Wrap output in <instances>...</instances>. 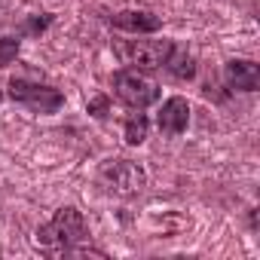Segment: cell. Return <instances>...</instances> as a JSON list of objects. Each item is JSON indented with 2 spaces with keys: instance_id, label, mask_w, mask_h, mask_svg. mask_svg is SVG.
<instances>
[{
  "instance_id": "cell-1",
  "label": "cell",
  "mask_w": 260,
  "mask_h": 260,
  "mask_svg": "<svg viewBox=\"0 0 260 260\" xmlns=\"http://www.w3.org/2000/svg\"><path fill=\"white\" fill-rule=\"evenodd\" d=\"M89 239V226L83 220V214L77 208H61L46 226L37 230V248L43 254H52V257H61V254H101V251H86V248H77L80 242Z\"/></svg>"
},
{
  "instance_id": "cell-2",
  "label": "cell",
  "mask_w": 260,
  "mask_h": 260,
  "mask_svg": "<svg viewBox=\"0 0 260 260\" xmlns=\"http://www.w3.org/2000/svg\"><path fill=\"white\" fill-rule=\"evenodd\" d=\"M113 95L132 110H144L159 98V86L153 80H147L141 71L125 68L119 74H113Z\"/></svg>"
},
{
  "instance_id": "cell-3",
  "label": "cell",
  "mask_w": 260,
  "mask_h": 260,
  "mask_svg": "<svg viewBox=\"0 0 260 260\" xmlns=\"http://www.w3.org/2000/svg\"><path fill=\"white\" fill-rule=\"evenodd\" d=\"M144 172L132 159H110L98 169V184L113 196H138L144 190Z\"/></svg>"
},
{
  "instance_id": "cell-4",
  "label": "cell",
  "mask_w": 260,
  "mask_h": 260,
  "mask_svg": "<svg viewBox=\"0 0 260 260\" xmlns=\"http://www.w3.org/2000/svg\"><path fill=\"white\" fill-rule=\"evenodd\" d=\"M10 95L13 101L37 110V113H55L61 104H64V95L52 86H43V83H31L25 77H13L10 80Z\"/></svg>"
},
{
  "instance_id": "cell-5",
  "label": "cell",
  "mask_w": 260,
  "mask_h": 260,
  "mask_svg": "<svg viewBox=\"0 0 260 260\" xmlns=\"http://www.w3.org/2000/svg\"><path fill=\"white\" fill-rule=\"evenodd\" d=\"M116 52L135 71H156V68L166 64V58L172 52V43L169 40H128V43H119Z\"/></svg>"
},
{
  "instance_id": "cell-6",
  "label": "cell",
  "mask_w": 260,
  "mask_h": 260,
  "mask_svg": "<svg viewBox=\"0 0 260 260\" xmlns=\"http://www.w3.org/2000/svg\"><path fill=\"white\" fill-rule=\"evenodd\" d=\"M159 132L162 135H169V138H175V135H181V132H187V122H190V107H187V101L181 98V95H175V98H169L166 104H162V110H159Z\"/></svg>"
},
{
  "instance_id": "cell-7",
  "label": "cell",
  "mask_w": 260,
  "mask_h": 260,
  "mask_svg": "<svg viewBox=\"0 0 260 260\" xmlns=\"http://www.w3.org/2000/svg\"><path fill=\"white\" fill-rule=\"evenodd\" d=\"M223 80L230 89H239V92H254L260 86V68L254 61H245V58H236V61H226L223 68Z\"/></svg>"
},
{
  "instance_id": "cell-8",
  "label": "cell",
  "mask_w": 260,
  "mask_h": 260,
  "mask_svg": "<svg viewBox=\"0 0 260 260\" xmlns=\"http://www.w3.org/2000/svg\"><path fill=\"white\" fill-rule=\"evenodd\" d=\"M113 25L122 28V31H138V34H150V31H159L162 19L153 16V13H144V10H122L113 16Z\"/></svg>"
},
{
  "instance_id": "cell-9",
  "label": "cell",
  "mask_w": 260,
  "mask_h": 260,
  "mask_svg": "<svg viewBox=\"0 0 260 260\" xmlns=\"http://www.w3.org/2000/svg\"><path fill=\"white\" fill-rule=\"evenodd\" d=\"M162 68H169V74H175L178 80H193V74H196V64H193V55L190 52H184L181 46H175L172 43V52H169V58H166V64Z\"/></svg>"
},
{
  "instance_id": "cell-10",
  "label": "cell",
  "mask_w": 260,
  "mask_h": 260,
  "mask_svg": "<svg viewBox=\"0 0 260 260\" xmlns=\"http://www.w3.org/2000/svg\"><path fill=\"white\" fill-rule=\"evenodd\" d=\"M147 138V116L144 113H132L125 119V141L128 144H141Z\"/></svg>"
},
{
  "instance_id": "cell-11",
  "label": "cell",
  "mask_w": 260,
  "mask_h": 260,
  "mask_svg": "<svg viewBox=\"0 0 260 260\" xmlns=\"http://www.w3.org/2000/svg\"><path fill=\"white\" fill-rule=\"evenodd\" d=\"M19 55V40L16 37H0V68L13 64Z\"/></svg>"
},
{
  "instance_id": "cell-12",
  "label": "cell",
  "mask_w": 260,
  "mask_h": 260,
  "mask_svg": "<svg viewBox=\"0 0 260 260\" xmlns=\"http://www.w3.org/2000/svg\"><path fill=\"white\" fill-rule=\"evenodd\" d=\"M89 113L104 116V113H107V98H92V101H89Z\"/></svg>"
}]
</instances>
